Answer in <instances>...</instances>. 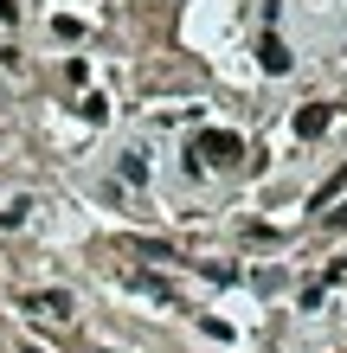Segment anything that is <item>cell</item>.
I'll return each mask as SVG.
<instances>
[{"label":"cell","mask_w":347,"mask_h":353,"mask_svg":"<svg viewBox=\"0 0 347 353\" xmlns=\"http://www.w3.org/2000/svg\"><path fill=\"white\" fill-rule=\"evenodd\" d=\"M26 308H32V315H52V321H71V296H65V289H32Z\"/></svg>","instance_id":"2"},{"label":"cell","mask_w":347,"mask_h":353,"mask_svg":"<svg viewBox=\"0 0 347 353\" xmlns=\"http://www.w3.org/2000/svg\"><path fill=\"white\" fill-rule=\"evenodd\" d=\"M257 58H264V71H277V77L290 71V46H283L277 32H264V46H257Z\"/></svg>","instance_id":"4"},{"label":"cell","mask_w":347,"mask_h":353,"mask_svg":"<svg viewBox=\"0 0 347 353\" xmlns=\"http://www.w3.org/2000/svg\"><path fill=\"white\" fill-rule=\"evenodd\" d=\"M77 116H90V122H103V116H110V103H103V90H84V97H77Z\"/></svg>","instance_id":"5"},{"label":"cell","mask_w":347,"mask_h":353,"mask_svg":"<svg viewBox=\"0 0 347 353\" xmlns=\"http://www.w3.org/2000/svg\"><path fill=\"white\" fill-rule=\"evenodd\" d=\"M328 116H335L328 103H309V110H296V135H302V141H315L321 129H328Z\"/></svg>","instance_id":"3"},{"label":"cell","mask_w":347,"mask_h":353,"mask_svg":"<svg viewBox=\"0 0 347 353\" xmlns=\"http://www.w3.org/2000/svg\"><path fill=\"white\" fill-rule=\"evenodd\" d=\"M187 154H193V168H199V161H206V168H238V161H244V141L232 129H199L187 141Z\"/></svg>","instance_id":"1"}]
</instances>
